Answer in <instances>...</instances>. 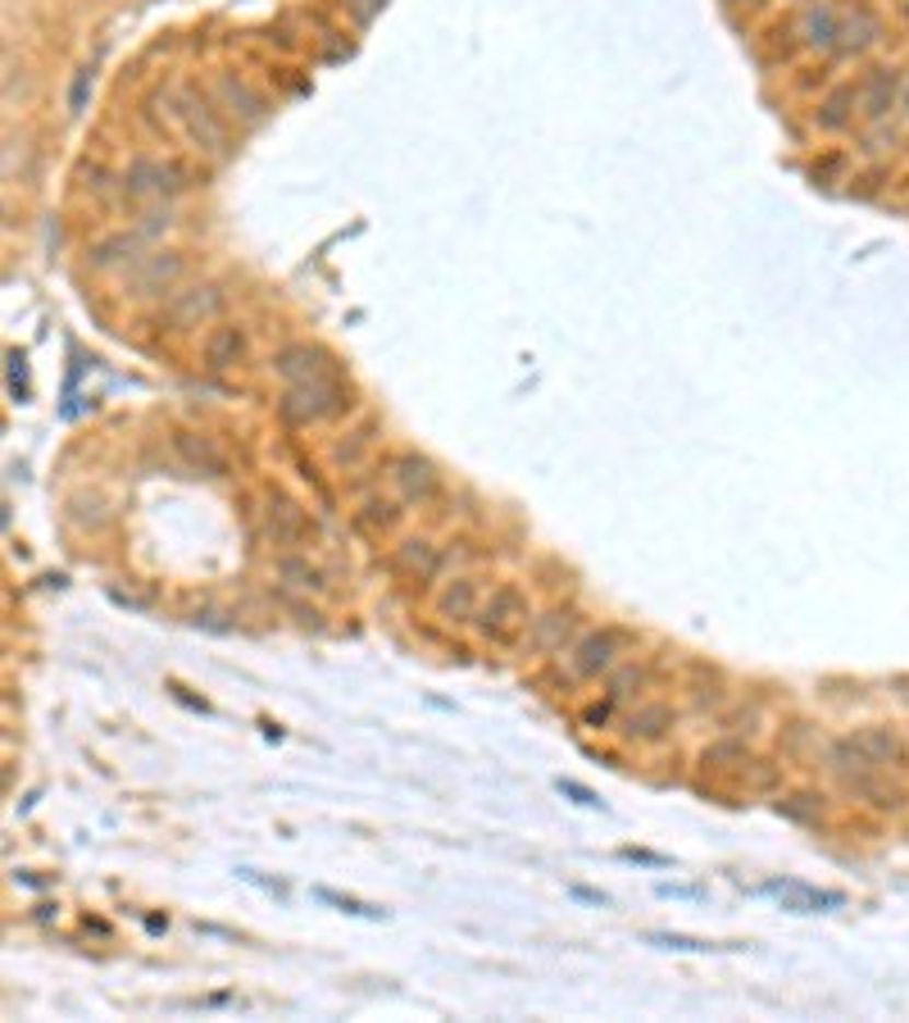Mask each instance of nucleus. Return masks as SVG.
<instances>
[{
    "label": "nucleus",
    "instance_id": "nucleus-1",
    "mask_svg": "<svg viewBox=\"0 0 909 1023\" xmlns=\"http://www.w3.org/2000/svg\"><path fill=\"white\" fill-rule=\"evenodd\" d=\"M283 418L287 424H323L350 410V391L337 378H314V382H291L283 396Z\"/></svg>",
    "mask_w": 909,
    "mask_h": 1023
},
{
    "label": "nucleus",
    "instance_id": "nucleus-2",
    "mask_svg": "<svg viewBox=\"0 0 909 1023\" xmlns=\"http://www.w3.org/2000/svg\"><path fill=\"white\" fill-rule=\"evenodd\" d=\"M182 187H192V169L182 160H160V156H137L124 169V192L137 200H164L177 196Z\"/></svg>",
    "mask_w": 909,
    "mask_h": 1023
},
{
    "label": "nucleus",
    "instance_id": "nucleus-3",
    "mask_svg": "<svg viewBox=\"0 0 909 1023\" xmlns=\"http://www.w3.org/2000/svg\"><path fill=\"white\" fill-rule=\"evenodd\" d=\"M477 623V633L482 637H492V642H514V633L528 623V596L519 587H496L487 600L477 606L473 614Z\"/></svg>",
    "mask_w": 909,
    "mask_h": 1023
},
{
    "label": "nucleus",
    "instance_id": "nucleus-4",
    "mask_svg": "<svg viewBox=\"0 0 909 1023\" xmlns=\"http://www.w3.org/2000/svg\"><path fill=\"white\" fill-rule=\"evenodd\" d=\"M628 651V633H619V628H600V633H587L573 642L568 651V669L573 678H600V674H610L619 665V655Z\"/></svg>",
    "mask_w": 909,
    "mask_h": 1023
},
{
    "label": "nucleus",
    "instance_id": "nucleus-5",
    "mask_svg": "<svg viewBox=\"0 0 909 1023\" xmlns=\"http://www.w3.org/2000/svg\"><path fill=\"white\" fill-rule=\"evenodd\" d=\"M177 118H182V128H187V137H192L200 150H209V156H228V128H223L219 110L209 105L205 96L177 92Z\"/></svg>",
    "mask_w": 909,
    "mask_h": 1023
},
{
    "label": "nucleus",
    "instance_id": "nucleus-6",
    "mask_svg": "<svg viewBox=\"0 0 909 1023\" xmlns=\"http://www.w3.org/2000/svg\"><path fill=\"white\" fill-rule=\"evenodd\" d=\"M182 255L177 251H156V255H141L133 268H128V296L137 300H150V296H164L182 283Z\"/></svg>",
    "mask_w": 909,
    "mask_h": 1023
},
{
    "label": "nucleus",
    "instance_id": "nucleus-7",
    "mask_svg": "<svg viewBox=\"0 0 909 1023\" xmlns=\"http://www.w3.org/2000/svg\"><path fill=\"white\" fill-rule=\"evenodd\" d=\"M273 373L287 382H314V378H332V355L314 342H287L273 350Z\"/></svg>",
    "mask_w": 909,
    "mask_h": 1023
},
{
    "label": "nucleus",
    "instance_id": "nucleus-8",
    "mask_svg": "<svg viewBox=\"0 0 909 1023\" xmlns=\"http://www.w3.org/2000/svg\"><path fill=\"white\" fill-rule=\"evenodd\" d=\"M219 310H223V291L215 283H196V287L173 291V300L164 306V319L173 327H200V323L215 319Z\"/></svg>",
    "mask_w": 909,
    "mask_h": 1023
},
{
    "label": "nucleus",
    "instance_id": "nucleus-9",
    "mask_svg": "<svg viewBox=\"0 0 909 1023\" xmlns=\"http://www.w3.org/2000/svg\"><path fill=\"white\" fill-rule=\"evenodd\" d=\"M391 483H396V492L405 501H414V505H428V501L441 496V478H437L433 460L414 456V450H405V456L391 460Z\"/></svg>",
    "mask_w": 909,
    "mask_h": 1023
},
{
    "label": "nucleus",
    "instance_id": "nucleus-10",
    "mask_svg": "<svg viewBox=\"0 0 909 1023\" xmlns=\"http://www.w3.org/2000/svg\"><path fill=\"white\" fill-rule=\"evenodd\" d=\"M264 532H268L273 547H300V541L310 537V519H306V509H300L296 501L273 492L268 505H264Z\"/></svg>",
    "mask_w": 909,
    "mask_h": 1023
},
{
    "label": "nucleus",
    "instance_id": "nucleus-11",
    "mask_svg": "<svg viewBox=\"0 0 909 1023\" xmlns=\"http://www.w3.org/2000/svg\"><path fill=\"white\" fill-rule=\"evenodd\" d=\"M391 568L414 583V587H428L437 574H441V551L433 547V541H423V537H410L396 547V555H391Z\"/></svg>",
    "mask_w": 909,
    "mask_h": 1023
},
{
    "label": "nucleus",
    "instance_id": "nucleus-12",
    "mask_svg": "<svg viewBox=\"0 0 909 1023\" xmlns=\"http://www.w3.org/2000/svg\"><path fill=\"white\" fill-rule=\"evenodd\" d=\"M215 96H219V105H223L232 118H241V124H260V118L268 114V101L255 92L246 78H237V73H219Z\"/></svg>",
    "mask_w": 909,
    "mask_h": 1023
},
{
    "label": "nucleus",
    "instance_id": "nucleus-13",
    "mask_svg": "<svg viewBox=\"0 0 909 1023\" xmlns=\"http://www.w3.org/2000/svg\"><path fill=\"white\" fill-rule=\"evenodd\" d=\"M200 355H205V369H209V373H223V369H232V365H237L241 355H246V333H241L237 323H219V327H209V337H205Z\"/></svg>",
    "mask_w": 909,
    "mask_h": 1023
},
{
    "label": "nucleus",
    "instance_id": "nucleus-14",
    "mask_svg": "<svg viewBox=\"0 0 909 1023\" xmlns=\"http://www.w3.org/2000/svg\"><path fill=\"white\" fill-rule=\"evenodd\" d=\"M573 633H578V614H573V610H551V614L532 619L528 646H532L537 655H551V651H564V646L573 642Z\"/></svg>",
    "mask_w": 909,
    "mask_h": 1023
},
{
    "label": "nucleus",
    "instance_id": "nucleus-15",
    "mask_svg": "<svg viewBox=\"0 0 909 1023\" xmlns=\"http://www.w3.org/2000/svg\"><path fill=\"white\" fill-rule=\"evenodd\" d=\"M141 260V232H110L91 246V268H133Z\"/></svg>",
    "mask_w": 909,
    "mask_h": 1023
},
{
    "label": "nucleus",
    "instance_id": "nucleus-16",
    "mask_svg": "<svg viewBox=\"0 0 909 1023\" xmlns=\"http://www.w3.org/2000/svg\"><path fill=\"white\" fill-rule=\"evenodd\" d=\"M851 746L860 750V756L873 765V769H883V765H891V760H905L909 750H905V742L891 733V728H860L855 737H851Z\"/></svg>",
    "mask_w": 909,
    "mask_h": 1023
},
{
    "label": "nucleus",
    "instance_id": "nucleus-17",
    "mask_svg": "<svg viewBox=\"0 0 909 1023\" xmlns=\"http://www.w3.org/2000/svg\"><path fill=\"white\" fill-rule=\"evenodd\" d=\"M801 33H805V46H814V50H837V42H841V14L832 5H809L805 19H801Z\"/></svg>",
    "mask_w": 909,
    "mask_h": 1023
},
{
    "label": "nucleus",
    "instance_id": "nucleus-18",
    "mask_svg": "<svg viewBox=\"0 0 909 1023\" xmlns=\"http://www.w3.org/2000/svg\"><path fill=\"white\" fill-rule=\"evenodd\" d=\"M477 606H482V600H477V583H473V578H454V583H446L441 596H437V614L450 619V623L473 619Z\"/></svg>",
    "mask_w": 909,
    "mask_h": 1023
},
{
    "label": "nucleus",
    "instance_id": "nucleus-19",
    "mask_svg": "<svg viewBox=\"0 0 909 1023\" xmlns=\"http://www.w3.org/2000/svg\"><path fill=\"white\" fill-rule=\"evenodd\" d=\"M669 728H674L669 705H636L628 714V737H636V742H659V737H669Z\"/></svg>",
    "mask_w": 909,
    "mask_h": 1023
},
{
    "label": "nucleus",
    "instance_id": "nucleus-20",
    "mask_svg": "<svg viewBox=\"0 0 909 1023\" xmlns=\"http://www.w3.org/2000/svg\"><path fill=\"white\" fill-rule=\"evenodd\" d=\"M896 87H900V78H896L891 69L868 73V82L860 87V110H864L868 118H883V114L891 110V101H896Z\"/></svg>",
    "mask_w": 909,
    "mask_h": 1023
},
{
    "label": "nucleus",
    "instance_id": "nucleus-21",
    "mask_svg": "<svg viewBox=\"0 0 909 1023\" xmlns=\"http://www.w3.org/2000/svg\"><path fill=\"white\" fill-rule=\"evenodd\" d=\"M173 446H177V456L187 460L192 469H200V473H209V478H219V473L228 469V464H223V456H219V450L209 446L205 437H192V433H177V437H173Z\"/></svg>",
    "mask_w": 909,
    "mask_h": 1023
},
{
    "label": "nucleus",
    "instance_id": "nucleus-22",
    "mask_svg": "<svg viewBox=\"0 0 909 1023\" xmlns=\"http://www.w3.org/2000/svg\"><path fill=\"white\" fill-rule=\"evenodd\" d=\"M764 892H773V896H786L792 906L786 910H801V915H809V910H824V906H841V896L837 892H814V887H801V883H769Z\"/></svg>",
    "mask_w": 909,
    "mask_h": 1023
},
{
    "label": "nucleus",
    "instance_id": "nucleus-23",
    "mask_svg": "<svg viewBox=\"0 0 909 1023\" xmlns=\"http://www.w3.org/2000/svg\"><path fill=\"white\" fill-rule=\"evenodd\" d=\"M845 788H851L855 796H864L873 809H900V801H905L896 788H887V782L877 778V769H873V773H860V778H845Z\"/></svg>",
    "mask_w": 909,
    "mask_h": 1023
},
{
    "label": "nucleus",
    "instance_id": "nucleus-24",
    "mask_svg": "<svg viewBox=\"0 0 909 1023\" xmlns=\"http://www.w3.org/2000/svg\"><path fill=\"white\" fill-rule=\"evenodd\" d=\"M278 578L296 591H323V574H319V564H310L306 555H283L278 560Z\"/></svg>",
    "mask_w": 909,
    "mask_h": 1023
},
{
    "label": "nucleus",
    "instance_id": "nucleus-25",
    "mask_svg": "<svg viewBox=\"0 0 909 1023\" xmlns=\"http://www.w3.org/2000/svg\"><path fill=\"white\" fill-rule=\"evenodd\" d=\"M877 42V23L868 19V14H841V42H837V50H864V46H873Z\"/></svg>",
    "mask_w": 909,
    "mask_h": 1023
},
{
    "label": "nucleus",
    "instance_id": "nucleus-26",
    "mask_svg": "<svg viewBox=\"0 0 909 1023\" xmlns=\"http://www.w3.org/2000/svg\"><path fill=\"white\" fill-rule=\"evenodd\" d=\"M401 519V509L391 505V501H382V496H373V501H364V509H359V524L369 528V532H382V528H391Z\"/></svg>",
    "mask_w": 909,
    "mask_h": 1023
},
{
    "label": "nucleus",
    "instance_id": "nucleus-27",
    "mask_svg": "<svg viewBox=\"0 0 909 1023\" xmlns=\"http://www.w3.org/2000/svg\"><path fill=\"white\" fill-rule=\"evenodd\" d=\"M860 96H855V87H841V92H832L828 96V105H824V114H818V124L824 128H841L845 124V105H855Z\"/></svg>",
    "mask_w": 909,
    "mask_h": 1023
},
{
    "label": "nucleus",
    "instance_id": "nucleus-28",
    "mask_svg": "<svg viewBox=\"0 0 909 1023\" xmlns=\"http://www.w3.org/2000/svg\"><path fill=\"white\" fill-rule=\"evenodd\" d=\"M778 815L792 824H814L818 819V796H786L778 801Z\"/></svg>",
    "mask_w": 909,
    "mask_h": 1023
},
{
    "label": "nucleus",
    "instance_id": "nucleus-29",
    "mask_svg": "<svg viewBox=\"0 0 909 1023\" xmlns=\"http://www.w3.org/2000/svg\"><path fill=\"white\" fill-rule=\"evenodd\" d=\"M314 896L323 900V906H337V910H346V915H359V919H382V910H378V906H359V900L337 896V892H327V887H314Z\"/></svg>",
    "mask_w": 909,
    "mask_h": 1023
},
{
    "label": "nucleus",
    "instance_id": "nucleus-30",
    "mask_svg": "<svg viewBox=\"0 0 909 1023\" xmlns=\"http://www.w3.org/2000/svg\"><path fill=\"white\" fill-rule=\"evenodd\" d=\"M651 946H669V951H691V955H705L714 951V942H695V938H678V932H651L646 938Z\"/></svg>",
    "mask_w": 909,
    "mask_h": 1023
},
{
    "label": "nucleus",
    "instance_id": "nucleus-31",
    "mask_svg": "<svg viewBox=\"0 0 909 1023\" xmlns=\"http://www.w3.org/2000/svg\"><path fill=\"white\" fill-rule=\"evenodd\" d=\"M192 623H196V628H205V633H237V623H232L228 614H215V610H205V614H196Z\"/></svg>",
    "mask_w": 909,
    "mask_h": 1023
},
{
    "label": "nucleus",
    "instance_id": "nucleus-32",
    "mask_svg": "<svg viewBox=\"0 0 909 1023\" xmlns=\"http://www.w3.org/2000/svg\"><path fill=\"white\" fill-rule=\"evenodd\" d=\"M169 223H173L169 209H146L141 223H137V232H141V237H156V232H160V228H169Z\"/></svg>",
    "mask_w": 909,
    "mask_h": 1023
},
{
    "label": "nucleus",
    "instance_id": "nucleus-33",
    "mask_svg": "<svg viewBox=\"0 0 909 1023\" xmlns=\"http://www.w3.org/2000/svg\"><path fill=\"white\" fill-rule=\"evenodd\" d=\"M746 750H741V742H718V746H710L705 750V765H723V760H741Z\"/></svg>",
    "mask_w": 909,
    "mask_h": 1023
},
{
    "label": "nucleus",
    "instance_id": "nucleus-34",
    "mask_svg": "<svg viewBox=\"0 0 909 1023\" xmlns=\"http://www.w3.org/2000/svg\"><path fill=\"white\" fill-rule=\"evenodd\" d=\"M560 792H564V796H573L578 805H587V809H600V796H596V792H587V788H578V782H568V778H560Z\"/></svg>",
    "mask_w": 909,
    "mask_h": 1023
},
{
    "label": "nucleus",
    "instance_id": "nucleus-35",
    "mask_svg": "<svg viewBox=\"0 0 909 1023\" xmlns=\"http://www.w3.org/2000/svg\"><path fill=\"white\" fill-rule=\"evenodd\" d=\"M632 682H642V669H623L614 682H610V701H623V697H632Z\"/></svg>",
    "mask_w": 909,
    "mask_h": 1023
},
{
    "label": "nucleus",
    "instance_id": "nucleus-36",
    "mask_svg": "<svg viewBox=\"0 0 909 1023\" xmlns=\"http://www.w3.org/2000/svg\"><path fill=\"white\" fill-rule=\"evenodd\" d=\"M378 10H382V0H359V5H355V19H359V23H369Z\"/></svg>",
    "mask_w": 909,
    "mask_h": 1023
},
{
    "label": "nucleus",
    "instance_id": "nucleus-37",
    "mask_svg": "<svg viewBox=\"0 0 909 1023\" xmlns=\"http://www.w3.org/2000/svg\"><path fill=\"white\" fill-rule=\"evenodd\" d=\"M623 855H628V860H642V864H664L659 855H646V851H623Z\"/></svg>",
    "mask_w": 909,
    "mask_h": 1023
}]
</instances>
